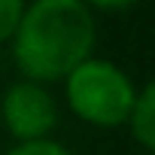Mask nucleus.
<instances>
[{
	"instance_id": "f257e3e1",
	"label": "nucleus",
	"mask_w": 155,
	"mask_h": 155,
	"mask_svg": "<svg viewBox=\"0 0 155 155\" xmlns=\"http://www.w3.org/2000/svg\"><path fill=\"white\" fill-rule=\"evenodd\" d=\"M94 12L82 0H37L25 6L12 37V61L28 82H61L91 58Z\"/></svg>"
},
{
	"instance_id": "f03ea898",
	"label": "nucleus",
	"mask_w": 155,
	"mask_h": 155,
	"mask_svg": "<svg viewBox=\"0 0 155 155\" xmlns=\"http://www.w3.org/2000/svg\"><path fill=\"white\" fill-rule=\"evenodd\" d=\"M64 94L70 113L94 128L128 125L137 101L131 76L107 58H88L79 64L64 79Z\"/></svg>"
},
{
	"instance_id": "7ed1b4c3",
	"label": "nucleus",
	"mask_w": 155,
	"mask_h": 155,
	"mask_svg": "<svg viewBox=\"0 0 155 155\" xmlns=\"http://www.w3.org/2000/svg\"><path fill=\"white\" fill-rule=\"evenodd\" d=\"M0 119H3V128L18 143L49 140V134L58 125V104H55V97L49 94L46 85L21 79V82H12L3 91Z\"/></svg>"
},
{
	"instance_id": "20e7f679",
	"label": "nucleus",
	"mask_w": 155,
	"mask_h": 155,
	"mask_svg": "<svg viewBox=\"0 0 155 155\" xmlns=\"http://www.w3.org/2000/svg\"><path fill=\"white\" fill-rule=\"evenodd\" d=\"M128 125H131L134 140H137L149 155H155V76L137 91L134 113H131Z\"/></svg>"
},
{
	"instance_id": "39448f33",
	"label": "nucleus",
	"mask_w": 155,
	"mask_h": 155,
	"mask_svg": "<svg viewBox=\"0 0 155 155\" xmlns=\"http://www.w3.org/2000/svg\"><path fill=\"white\" fill-rule=\"evenodd\" d=\"M21 12H25L21 0H0V43H6V40L15 37Z\"/></svg>"
},
{
	"instance_id": "423d86ee",
	"label": "nucleus",
	"mask_w": 155,
	"mask_h": 155,
	"mask_svg": "<svg viewBox=\"0 0 155 155\" xmlns=\"http://www.w3.org/2000/svg\"><path fill=\"white\" fill-rule=\"evenodd\" d=\"M6 155H73L67 146H61L58 140H34V143H18L12 146Z\"/></svg>"
}]
</instances>
